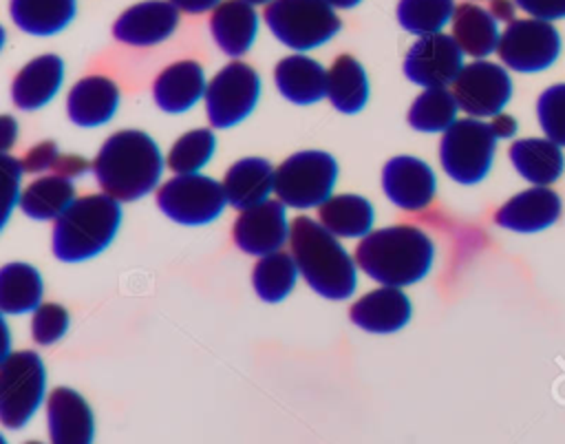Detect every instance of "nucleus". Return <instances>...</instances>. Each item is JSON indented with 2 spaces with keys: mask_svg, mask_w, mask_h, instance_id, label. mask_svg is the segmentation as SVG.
Instances as JSON below:
<instances>
[{
  "mask_svg": "<svg viewBox=\"0 0 565 444\" xmlns=\"http://www.w3.org/2000/svg\"><path fill=\"white\" fill-rule=\"evenodd\" d=\"M119 225L121 201L106 192L77 197L53 223V256L62 263L95 258L113 243Z\"/></svg>",
  "mask_w": 565,
  "mask_h": 444,
  "instance_id": "20e7f679",
  "label": "nucleus"
},
{
  "mask_svg": "<svg viewBox=\"0 0 565 444\" xmlns=\"http://www.w3.org/2000/svg\"><path fill=\"white\" fill-rule=\"evenodd\" d=\"M450 88L468 117L490 119L508 106L512 97V77L503 64L472 60L461 68Z\"/></svg>",
  "mask_w": 565,
  "mask_h": 444,
  "instance_id": "f8f14e48",
  "label": "nucleus"
},
{
  "mask_svg": "<svg viewBox=\"0 0 565 444\" xmlns=\"http://www.w3.org/2000/svg\"><path fill=\"white\" fill-rule=\"evenodd\" d=\"M166 157L157 141L143 130L113 133L93 159V175L102 192L121 203L150 194L163 177Z\"/></svg>",
  "mask_w": 565,
  "mask_h": 444,
  "instance_id": "f257e3e1",
  "label": "nucleus"
},
{
  "mask_svg": "<svg viewBox=\"0 0 565 444\" xmlns=\"http://www.w3.org/2000/svg\"><path fill=\"white\" fill-rule=\"evenodd\" d=\"M318 221L338 239H364L373 232L375 208L362 194H331L318 208Z\"/></svg>",
  "mask_w": 565,
  "mask_h": 444,
  "instance_id": "cd10ccee",
  "label": "nucleus"
},
{
  "mask_svg": "<svg viewBox=\"0 0 565 444\" xmlns=\"http://www.w3.org/2000/svg\"><path fill=\"white\" fill-rule=\"evenodd\" d=\"M338 161L324 150H300L276 168L274 194L287 208H320L335 188Z\"/></svg>",
  "mask_w": 565,
  "mask_h": 444,
  "instance_id": "0eeeda50",
  "label": "nucleus"
},
{
  "mask_svg": "<svg viewBox=\"0 0 565 444\" xmlns=\"http://www.w3.org/2000/svg\"><path fill=\"white\" fill-rule=\"evenodd\" d=\"M88 170H93V163H88L86 157H82V155H60L53 172L73 181V179L84 177Z\"/></svg>",
  "mask_w": 565,
  "mask_h": 444,
  "instance_id": "79ce46f5",
  "label": "nucleus"
},
{
  "mask_svg": "<svg viewBox=\"0 0 565 444\" xmlns=\"http://www.w3.org/2000/svg\"><path fill=\"white\" fill-rule=\"evenodd\" d=\"M514 4L530 18L547 22L565 18V0H514Z\"/></svg>",
  "mask_w": 565,
  "mask_h": 444,
  "instance_id": "a19ab883",
  "label": "nucleus"
},
{
  "mask_svg": "<svg viewBox=\"0 0 565 444\" xmlns=\"http://www.w3.org/2000/svg\"><path fill=\"white\" fill-rule=\"evenodd\" d=\"M536 119L543 135L565 148V82L552 84L539 95Z\"/></svg>",
  "mask_w": 565,
  "mask_h": 444,
  "instance_id": "e433bc0d",
  "label": "nucleus"
},
{
  "mask_svg": "<svg viewBox=\"0 0 565 444\" xmlns=\"http://www.w3.org/2000/svg\"><path fill=\"white\" fill-rule=\"evenodd\" d=\"M75 0H11L13 24L35 38H49L64 31L75 18Z\"/></svg>",
  "mask_w": 565,
  "mask_h": 444,
  "instance_id": "c756f323",
  "label": "nucleus"
},
{
  "mask_svg": "<svg viewBox=\"0 0 565 444\" xmlns=\"http://www.w3.org/2000/svg\"><path fill=\"white\" fill-rule=\"evenodd\" d=\"M46 398V369L31 351H11L0 364V420L7 429H22Z\"/></svg>",
  "mask_w": 565,
  "mask_h": 444,
  "instance_id": "6e6552de",
  "label": "nucleus"
},
{
  "mask_svg": "<svg viewBox=\"0 0 565 444\" xmlns=\"http://www.w3.org/2000/svg\"><path fill=\"white\" fill-rule=\"evenodd\" d=\"M0 133H2V137H0L2 139V150L7 152L13 146L15 137H18V124H15V119L11 115H2Z\"/></svg>",
  "mask_w": 565,
  "mask_h": 444,
  "instance_id": "a18cd8bd",
  "label": "nucleus"
},
{
  "mask_svg": "<svg viewBox=\"0 0 565 444\" xmlns=\"http://www.w3.org/2000/svg\"><path fill=\"white\" fill-rule=\"evenodd\" d=\"M455 0H399L397 22L404 31L422 38L441 33L455 15Z\"/></svg>",
  "mask_w": 565,
  "mask_h": 444,
  "instance_id": "c9c22d12",
  "label": "nucleus"
},
{
  "mask_svg": "<svg viewBox=\"0 0 565 444\" xmlns=\"http://www.w3.org/2000/svg\"><path fill=\"white\" fill-rule=\"evenodd\" d=\"M2 168H4V175H7V203H4V223H7L13 205H18L20 197H22V192H20V177H22L24 168H22L20 159H15V157H11L7 152L2 155Z\"/></svg>",
  "mask_w": 565,
  "mask_h": 444,
  "instance_id": "ea45409f",
  "label": "nucleus"
},
{
  "mask_svg": "<svg viewBox=\"0 0 565 444\" xmlns=\"http://www.w3.org/2000/svg\"><path fill=\"white\" fill-rule=\"evenodd\" d=\"M382 190L395 208L404 212H422L435 199L437 177L424 159L397 155L382 168Z\"/></svg>",
  "mask_w": 565,
  "mask_h": 444,
  "instance_id": "2eb2a0df",
  "label": "nucleus"
},
{
  "mask_svg": "<svg viewBox=\"0 0 565 444\" xmlns=\"http://www.w3.org/2000/svg\"><path fill=\"white\" fill-rule=\"evenodd\" d=\"M263 18L274 38L296 53L327 44L342 29L335 7L327 0H271Z\"/></svg>",
  "mask_w": 565,
  "mask_h": 444,
  "instance_id": "39448f33",
  "label": "nucleus"
},
{
  "mask_svg": "<svg viewBox=\"0 0 565 444\" xmlns=\"http://www.w3.org/2000/svg\"><path fill=\"white\" fill-rule=\"evenodd\" d=\"M179 27V9L170 0H143L128 7L113 24L117 42L128 46H154Z\"/></svg>",
  "mask_w": 565,
  "mask_h": 444,
  "instance_id": "dca6fc26",
  "label": "nucleus"
},
{
  "mask_svg": "<svg viewBox=\"0 0 565 444\" xmlns=\"http://www.w3.org/2000/svg\"><path fill=\"white\" fill-rule=\"evenodd\" d=\"M563 212V201L550 186H530L510 197L497 212L494 223L510 232L534 234L552 228Z\"/></svg>",
  "mask_w": 565,
  "mask_h": 444,
  "instance_id": "f3484780",
  "label": "nucleus"
},
{
  "mask_svg": "<svg viewBox=\"0 0 565 444\" xmlns=\"http://www.w3.org/2000/svg\"><path fill=\"white\" fill-rule=\"evenodd\" d=\"M497 137L486 119L459 117L439 141V163L444 172L461 183L475 186L483 181L492 168Z\"/></svg>",
  "mask_w": 565,
  "mask_h": 444,
  "instance_id": "423d86ee",
  "label": "nucleus"
},
{
  "mask_svg": "<svg viewBox=\"0 0 565 444\" xmlns=\"http://www.w3.org/2000/svg\"><path fill=\"white\" fill-rule=\"evenodd\" d=\"M26 444H42V442H26Z\"/></svg>",
  "mask_w": 565,
  "mask_h": 444,
  "instance_id": "8fccbe9b",
  "label": "nucleus"
},
{
  "mask_svg": "<svg viewBox=\"0 0 565 444\" xmlns=\"http://www.w3.org/2000/svg\"><path fill=\"white\" fill-rule=\"evenodd\" d=\"M488 124H490L494 137H497V139H503V141H505V139H514L516 133H519V121H516V117L510 115V113H505V110H501L499 115L490 117Z\"/></svg>",
  "mask_w": 565,
  "mask_h": 444,
  "instance_id": "37998d69",
  "label": "nucleus"
},
{
  "mask_svg": "<svg viewBox=\"0 0 565 444\" xmlns=\"http://www.w3.org/2000/svg\"><path fill=\"white\" fill-rule=\"evenodd\" d=\"M492 4H490V11H492V15L497 18V20H505V22H512V20H516L514 18V0H490Z\"/></svg>",
  "mask_w": 565,
  "mask_h": 444,
  "instance_id": "49530a36",
  "label": "nucleus"
},
{
  "mask_svg": "<svg viewBox=\"0 0 565 444\" xmlns=\"http://www.w3.org/2000/svg\"><path fill=\"white\" fill-rule=\"evenodd\" d=\"M170 2L185 13H205V11H212L221 0H170Z\"/></svg>",
  "mask_w": 565,
  "mask_h": 444,
  "instance_id": "c03bdc74",
  "label": "nucleus"
},
{
  "mask_svg": "<svg viewBox=\"0 0 565 444\" xmlns=\"http://www.w3.org/2000/svg\"><path fill=\"white\" fill-rule=\"evenodd\" d=\"M205 91L207 80L203 66L194 60H181L157 75L152 84V99L163 113L181 115L205 99Z\"/></svg>",
  "mask_w": 565,
  "mask_h": 444,
  "instance_id": "aec40b11",
  "label": "nucleus"
},
{
  "mask_svg": "<svg viewBox=\"0 0 565 444\" xmlns=\"http://www.w3.org/2000/svg\"><path fill=\"white\" fill-rule=\"evenodd\" d=\"M349 316L355 327L369 334L388 336L408 325L413 316V305L402 287L380 285L377 289L360 296L353 303Z\"/></svg>",
  "mask_w": 565,
  "mask_h": 444,
  "instance_id": "6ab92c4d",
  "label": "nucleus"
},
{
  "mask_svg": "<svg viewBox=\"0 0 565 444\" xmlns=\"http://www.w3.org/2000/svg\"><path fill=\"white\" fill-rule=\"evenodd\" d=\"M60 148L55 141L46 139V141H40L38 146L29 148L26 155L20 159L22 161V168L24 172L29 175H42L46 170H55V163L60 159Z\"/></svg>",
  "mask_w": 565,
  "mask_h": 444,
  "instance_id": "58836bf2",
  "label": "nucleus"
},
{
  "mask_svg": "<svg viewBox=\"0 0 565 444\" xmlns=\"http://www.w3.org/2000/svg\"><path fill=\"white\" fill-rule=\"evenodd\" d=\"M119 99V86L110 77L88 75L68 91L66 115L79 128H97L115 117Z\"/></svg>",
  "mask_w": 565,
  "mask_h": 444,
  "instance_id": "412c9836",
  "label": "nucleus"
},
{
  "mask_svg": "<svg viewBox=\"0 0 565 444\" xmlns=\"http://www.w3.org/2000/svg\"><path fill=\"white\" fill-rule=\"evenodd\" d=\"M249 4H269L271 0H247Z\"/></svg>",
  "mask_w": 565,
  "mask_h": 444,
  "instance_id": "09e8293b",
  "label": "nucleus"
},
{
  "mask_svg": "<svg viewBox=\"0 0 565 444\" xmlns=\"http://www.w3.org/2000/svg\"><path fill=\"white\" fill-rule=\"evenodd\" d=\"M274 84L287 102L311 106L327 97V68L305 53H294L276 64Z\"/></svg>",
  "mask_w": 565,
  "mask_h": 444,
  "instance_id": "393cba45",
  "label": "nucleus"
},
{
  "mask_svg": "<svg viewBox=\"0 0 565 444\" xmlns=\"http://www.w3.org/2000/svg\"><path fill=\"white\" fill-rule=\"evenodd\" d=\"M355 261L375 283L404 289L428 276L435 261V243L415 225L380 228L360 239Z\"/></svg>",
  "mask_w": 565,
  "mask_h": 444,
  "instance_id": "7ed1b4c3",
  "label": "nucleus"
},
{
  "mask_svg": "<svg viewBox=\"0 0 565 444\" xmlns=\"http://www.w3.org/2000/svg\"><path fill=\"white\" fill-rule=\"evenodd\" d=\"M64 62L55 53H44L26 62L11 84V99L20 110H40L60 93Z\"/></svg>",
  "mask_w": 565,
  "mask_h": 444,
  "instance_id": "4be33fe9",
  "label": "nucleus"
},
{
  "mask_svg": "<svg viewBox=\"0 0 565 444\" xmlns=\"http://www.w3.org/2000/svg\"><path fill=\"white\" fill-rule=\"evenodd\" d=\"M285 210L287 205L278 199L243 210L232 228L236 247L258 258L280 252L289 243L291 234V223Z\"/></svg>",
  "mask_w": 565,
  "mask_h": 444,
  "instance_id": "4468645a",
  "label": "nucleus"
},
{
  "mask_svg": "<svg viewBox=\"0 0 565 444\" xmlns=\"http://www.w3.org/2000/svg\"><path fill=\"white\" fill-rule=\"evenodd\" d=\"M463 51L452 35L433 33L417 38L404 55V75L422 88L452 86L463 68Z\"/></svg>",
  "mask_w": 565,
  "mask_h": 444,
  "instance_id": "ddd939ff",
  "label": "nucleus"
},
{
  "mask_svg": "<svg viewBox=\"0 0 565 444\" xmlns=\"http://www.w3.org/2000/svg\"><path fill=\"white\" fill-rule=\"evenodd\" d=\"M558 29L539 18H516L501 31L497 55L501 64L516 73H541L547 71L561 55Z\"/></svg>",
  "mask_w": 565,
  "mask_h": 444,
  "instance_id": "9d476101",
  "label": "nucleus"
},
{
  "mask_svg": "<svg viewBox=\"0 0 565 444\" xmlns=\"http://www.w3.org/2000/svg\"><path fill=\"white\" fill-rule=\"evenodd\" d=\"M459 110L450 86L424 88L408 108V124L419 133H446L459 119Z\"/></svg>",
  "mask_w": 565,
  "mask_h": 444,
  "instance_id": "473e14b6",
  "label": "nucleus"
},
{
  "mask_svg": "<svg viewBox=\"0 0 565 444\" xmlns=\"http://www.w3.org/2000/svg\"><path fill=\"white\" fill-rule=\"evenodd\" d=\"M450 35L455 38L463 55L472 60H486L488 55L497 53L501 40L499 20L492 15L490 9H483L475 2H463L455 9Z\"/></svg>",
  "mask_w": 565,
  "mask_h": 444,
  "instance_id": "bb28decb",
  "label": "nucleus"
},
{
  "mask_svg": "<svg viewBox=\"0 0 565 444\" xmlns=\"http://www.w3.org/2000/svg\"><path fill=\"white\" fill-rule=\"evenodd\" d=\"M298 274L300 272L291 252L280 250L256 261L252 272V285L260 300L280 303L294 292Z\"/></svg>",
  "mask_w": 565,
  "mask_h": 444,
  "instance_id": "72a5a7b5",
  "label": "nucleus"
},
{
  "mask_svg": "<svg viewBox=\"0 0 565 444\" xmlns=\"http://www.w3.org/2000/svg\"><path fill=\"white\" fill-rule=\"evenodd\" d=\"M260 97V75L245 62L225 64L205 91V115L212 128H232L245 121Z\"/></svg>",
  "mask_w": 565,
  "mask_h": 444,
  "instance_id": "9b49d317",
  "label": "nucleus"
},
{
  "mask_svg": "<svg viewBox=\"0 0 565 444\" xmlns=\"http://www.w3.org/2000/svg\"><path fill=\"white\" fill-rule=\"evenodd\" d=\"M289 252L305 283L327 300H349L358 287V261L320 221H291Z\"/></svg>",
  "mask_w": 565,
  "mask_h": 444,
  "instance_id": "f03ea898",
  "label": "nucleus"
},
{
  "mask_svg": "<svg viewBox=\"0 0 565 444\" xmlns=\"http://www.w3.org/2000/svg\"><path fill=\"white\" fill-rule=\"evenodd\" d=\"M331 7H335V9H353V7H358L362 0H327Z\"/></svg>",
  "mask_w": 565,
  "mask_h": 444,
  "instance_id": "de8ad7c7",
  "label": "nucleus"
},
{
  "mask_svg": "<svg viewBox=\"0 0 565 444\" xmlns=\"http://www.w3.org/2000/svg\"><path fill=\"white\" fill-rule=\"evenodd\" d=\"M44 281L29 263H7L0 269V309L7 316L33 314L42 305Z\"/></svg>",
  "mask_w": 565,
  "mask_h": 444,
  "instance_id": "7c9ffc66",
  "label": "nucleus"
},
{
  "mask_svg": "<svg viewBox=\"0 0 565 444\" xmlns=\"http://www.w3.org/2000/svg\"><path fill=\"white\" fill-rule=\"evenodd\" d=\"M369 77L353 55H340L327 68V99L338 113L355 115L369 102Z\"/></svg>",
  "mask_w": 565,
  "mask_h": 444,
  "instance_id": "c85d7f7f",
  "label": "nucleus"
},
{
  "mask_svg": "<svg viewBox=\"0 0 565 444\" xmlns=\"http://www.w3.org/2000/svg\"><path fill=\"white\" fill-rule=\"evenodd\" d=\"M75 186L71 179L51 172L44 177L33 179L20 197V210L24 216L35 221H55L73 201H75Z\"/></svg>",
  "mask_w": 565,
  "mask_h": 444,
  "instance_id": "2f4dec72",
  "label": "nucleus"
},
{
  "mask_svg": "<svg viewBox=\"0 0 565 444\" xmlns=\"http://www.w3.org/2000/svg\"><path fill=\"white\" fill-rule=\"evenodd\" d=\"M71 327V316L66 307L57 303H42L31 316V336L38 345L51 347L60 342Z\"/></svg>",
  "mask_w": 565,
  "mask_h": 444,
  "instance_id": "4c0bfd02",
  "label": "nucleus"
},
{
  "mask_svg": "<svg viewBox=\"0 0 565 444\" xmlns=\"http://www.w3.org/2000/svg\"><path fill=\"white\" fill-rule=\"evenodd\" d=\"M510 163L530 186H552L563 177V146L547 137L514 139L508 150Z\"/></svg>",
  "mask_w": 565,
  "mask_h": 444,
  "instance_id": "a878e982",
  "label": "nucleus"
},
{
  "mask_svg": "<svg viewBox=\"0 0 565 444\" xmlns=\"http://www.w3.org/2000/svg\"><path fill=\"white\" fill-rule=\"evenodd\" d=\"M221 183L227 203L243 212L269 201V194H274L276 188V168L265 157H243L225 170Z\"/></svg>",
  "mask_w": 565,
  "mask_h": 444,
  "instance_id": "5701e85b",
  "label": "nucleus"
},
{
  "mask_svg": "<svg viewBox=\"0 0 565 444\" xmlns=\"http://www.w3.org/2000/svg\"><path fill=\"white\" fill-rule=\"evenodd\" d=\"M210 33L225 55H245L258 33V13L254 4L247 0H221L210 13Z\"/></svg>",
  "mask_w": 565,
  "mask_h": 444,
  "instance_id": "b1692460",
  "label": "nucleus"
},
{
  "mask_svg": "<svg viewBox=\"0 0 565 444\" xmlns=\"http://www.w3.org/2000/svg\"><path fill=\"white\" fill-rule=\"evenodd\" d=\"M216 152V135L212 128H194L183 133L168 150L166 166L174 175L201 172Z\"/></svg>",
  "mask_w": 565,
  "mask_h": 444,
  "instance_id": "f704fd0d",
  "label": "nucleus"
},
{
  "mask_svg": "<svg viewBox=\"0 0 565 444\" xmlns=\"http://www.w3.org/2000/svg\"><path fill=\"white\" fill-rule=\"evenodd\" d=\"M51 444H93L95 415L88 400L71 387H57L46 398Z\"/></svg>",
  "mask_w": 565,
  "mask_h": 444,
  "instance_id": "a211bd4d",
  "label": "nucleus"
},
{
  "mask_svg": "<svg viewBox=\"0 0 565 444\" xmlns=\"http://www.w3.org/2000/svg\"><path fill=\"white\" fill-rule=\"evenodd\" d=\"M157 205L179 225H207L223 214L227 197L223 183L207 175H174L159 186Z\"/></svg>",
  "mask_w": 565,
  "mask_h": 444,
  "instance_id": "1a4fd4ad",
  "label": "nucleus"
}]
</instances>
